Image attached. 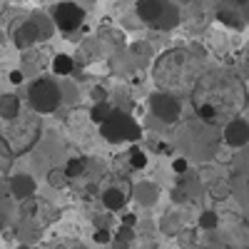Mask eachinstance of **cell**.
I'll list each match as a JSON object with an SVG mask.
<instances>
[{
  "label": "cell",
  "instance_id": "277c9868",
  "mask_svg": "<svg viewBox=\"0 0 249 249\" xmlns=\"http://www.w3.org/2000/svg\"><path fill=\"white\" fill-rule=\"evenodd\" d=\"M150 112H152L160 122L172 124V122H177L179 115H182V102H179V97L172 95V92H155V95L150 97Z\"/></svg>",
  "mask_w": 249,
  "mask_h": 249
},
{
  "label": "cell",
  "instance_id": "4dcf8cb0",
  "mask_svg": "<svg viewBox=\"0 0 249 249\" xmlns=\"http://www.w3.org/2000/svg\"><path fill=\"white\" fill-rule=\"evenodd\" d=\"M247 187H249V177H247Z\"/></svg>",
  "mask_w": 249,
  "mask_h": 249
},
{
  "label": "cell",
  "instance_id": "9a60e30c",
  "mask_svg": "<svg viewBox=\"0 0 249 249\" xmlns=\"http://www.w3.org/2000/svg\"><path fill=\"white\" fill-rule=\"evenodd\" d=\"M72 70H75V60H72L70 55L60 53V55L53 57V72H55L57 77H68V75H72Z\"/></svg>",
  "mask_w": 249,
  "mask_h": 249
},
{
  "label": "cell",
  "instance_id": "cb8c5ba5",
  "mask_svg": "<svg viewBox=\"0 0 249 249\" xmlns=\"http://www.w3.org/2000/svg\"><path fill=\"white\" fill-rule=\"evenodd\" d=\"M120 224H124V227H135V224H137V214H122Z\"/></svg>",
  "mask_w": 249,
  "mask_h": 249
},
{
  "label": "cell",
  "instance_id": "d6986e66",
  "mask_svg": "<svg viewBox=\"0 0 249 249\" xmlns=\"http://www.w3.org/2000/svg\"><path fill=\"white\" fill-rule=\"evenodd\" d=\"M217 227H219V217H217V212L207 210V212L199 214V230H204V232H214Z\"/></svg>",
  "mask_w": 249,
  "mask_h": 249
},
{
  "label": "cell",
  "instance_id": "7a4b0ae2",
  "mask_svg": "<svg viewBox=\"0 0 249 249\" xmlns=\"http://www.w3.org/2000/svg\"><path fill=\"white\" fill-rule=\"evenodd\" d=\"M28 100H30V107L35 112L50 115V112H55L62 105V88L50 77H40V80H35L30 85Z\"/></svg>",
  "mask_w": 249,
  "mask_h": 249
},
{
  "label": "cell",
  "instance_id": "f546056e",
  "mask_svg": "<svg viewBox=\"0 0 249 249\" xmlns=\"http://www.w3.org/2000/svg\"><path fill=\"white\" fill-rule=\"evenodd\" d=\"M247 75H249V62H247Z\"/></svg>",
  "mask_w": 249,
  "mask_h": 249
},
{
  "label": "cell",
  "instance_id": "484cf974",
  "mask_svg": "<svg viewBox=\"0 0 249 249\" xmlns=\"http://www.w3.org/2000/svg\"><path fill=\"white\" fill-rule=\"evenodd\" d=\"M242 10V18H244V23H249V0H247V3L239 8Z\"/></svg>",
  "mask_w": 249,
  "mask_h": 249
},
{
  "label": "cell",
  "instance_id": "7c38bea8",
  "mask_svg": "<svg viewBox=\"0 0 249 249\" xmlns=\"http://www.w3.org/2000/svg\"><path fill=\"white\" fill-rule=\"evenodd\" d=\"M33 25H35V30H37V37L40 40H50L53 35H55V23H53V18L48 15V13H33Z\"/></svg>",
  "mask_w": 249,
  "mask_h": 249
},
{
  "label": "cell",
  "instance_id": "ffe728a7",
  "mask_svg": "<svg viewBox=\"0 0 249 249\" xmlns=\"http://www.w3.org/2000/svg\"><path fill=\"white\" fill-rule=\"evenodd\" d=\"M127 155H130V167L132 170H144V167H147V152H144V150L132 147Z\"/></svg>",
  "mask_w": 249,
  "mask_h": 249
},
{
  "label": "cell",
  "instance_id": "2e32d148",
  "mask_svg": "<svg viewBox=\"0 0 249 249\" xmlns=\"http://www.w3.org/2000/svg\"><path fill=\"white\" fill-rule=\"evenodd\" d=\"M62 172L68 175V179H75V177H82L88 172V160L85 157H70L65 162V167H62Z\"/></svg>",
  "mask_w": 249,
  "mask_h": 249
},
{
  "label": "cell",
  "instance_id": "3957f363",
  "mask_svg": "<svg viewBox=\"0 0 249 249\" xmlns=\"http://www.w3.org/2000/svg\"><path fill=\"white\" fill-rule=\"evenodd\" d=\"M50 18L60 33H75L85 23V8L80 3H72V0H62V3L53 5Z\"/></svg>",
  "mask_w": 249,
  "mask_h": 249
},
{
  "label": "cell",
  "instance_id": "5bb4252c",
  "mask_svg": "<svg viewBox=\"0 0 249 249\" xmlns=\"http://www.w3.org/2000/svg\"><path fill=\"white\" fill-rule=\"evenodd\" d=\"M20 115V97L8 92V95H0V117L3 120H15Z\"/></svg>",
  "mask_w": 249,
  "mask_h": 249
},
{
  "label": "cell",
  "instance_id": "8992f818",
  "mask_svg": "<svg viewBox=\"0 0 249 249\" xmlns=\"http://www.w3.org/2000/svg\"><path fill=\"white\" fill-rule=\"evenodd\" d=\"M37 192V182L33 175H25V172H18L10 177V195L20 202H25V199H33Z\"/></svg>",
  "mask_w": 249,
  "mask_h": 249
},
{
  "label": "cell",
  "instance_id": "ba28073f",
  "mask_svg": "<svg viewBox=\"0 0 249 249\" xmlns=\"http://www.w3.org/2000/svg\"><path fill=\"white\" fill-rule=\"evenodd\" d=\"M160 192H162L160 184H155L150 179H142V182H137L132 187V197H135V202L140 207H155L160 202Z\"/></svg>",
  "mask_w": 249,
  "mask_h": 249
},
{
  "label": "cell",
  "instance_id": "30bf717a",
  "mask_svg": "<svg viewBox=\"0 0 249 249\" xmlns=\"http://www.w3.org/2000/svg\"><path fill=\"white\" fill-rule=\"evenodd\" d=\"M124 204H127V195H124L120 187H107V190L102 192V207H105L107 212H122Z\"/></svg>",
  "mask_w": 249,
  "mask_h": 249
},
{
  "label": "cell",
  "instance_id": "e0dca14e",
  "mask_svg": "<svg viewBox=\"0 0 249 249\" xmlns=\"http://www.w3.org/2000/svg\"><path fill=\"white\" fill-rule=\"evenodd\" d=\"M112 112H115V107L110 105L107 100H102V102H95V105H92V110H90V120H92L95 124H102V122H107V120H110Z\"/></svg>",
  "mask_w": 249,
  "mask_h": 249
},
{
  "label": "cell",
  "instance_id": "f1b7e54d",
  "mask_svg": "<svg viewBox=\"0 0 249 249\" xmlns=\"http://www.w3.org/2000/svg\"><path fill=\"white\" fill-rule=\"evenodd\" d=\"M18 249H30V247H25V244H20V247H18Z\"/></svg>",
  "mask_w": 249,
  "mask_h": 249
},
{
  "label": "cell",
  "instance_id": "8fae6325",
  "mask_svg": "<svg viewBox=\"0 0 249 249\" xmlns=\"http://www.w3.org/2000/svg\"><path fill=\"white\" fill-rule=\"evenodd\" d=\"M177 25H179V8L170 0V5L164 8V13L160 15V20H157L152 28H155V30H162V33H170V30H175Z\"/></svg>",
  "mask_w": 249,
  "mask_h": 249
},
{
  "label": "cell",
  "instance_id": "603a6c76",
  "mask_svg": "<svg viewBox=\"0 0 249 249\" xmlns=\"http://www.w3.org/2000/svg\"><path fill=\"white\" fill-rule=\"evenodd\" d=\"M172 170H175V175H187V170H190V162L179 157V160L172 162Z\"/></svg>",
  "mask_w": 249,
  "mask_h": 249
},
{
  "label": "cell",
  "instance_id": "d4e9b609",
  "mask_svg": "<svg viewBox=\"0 0 249 249\" xmlns=\"http://www.w3.org/2000/svg\"><path fill=\"white\" fill-rule=\"evenodd\" d=\"M10 82H13V85H20V82H23V72L13 70V72H10Z\"/></svg>",
  "mask_w": 249,
  "mask_h": 249
},
{
  "label": "cell",
  "instance_id": "4316f807",
  "mask_svg": "<svg viewBox=\"0 0 249 249\" xmlns=\"http://www.w3.org/2000/svg\"><path fill=\"white\" fill-rule=\"evenodd\" d=\"M232 3H234V5H237V8H242V5H244V3H247V0H232Z\"/></svg>",
  "mask_w": 249,
  "mask_h": 249
},
{
  "label": "cell",
  "instance_id": "5b68a950",
  "mask_svg": "<svg viewBox=\"0 0 249 249\" xmlns=\"http://www.w3.org/2000/svg\"><path fill=\"white\" fill-rule=\"evenodd\" d=\"M224 142L230 144V147H234V150L249 144V122L244 117L230 120V122H227V127H224Z\"/></svg>",
  "mask_w": 249,
  "mask_h": 249
},
{
  "label": "cell",
  "instance_id": "52a82bcc",
  "mask_svg": "<svg viewBox=\"0 0 249 249\" xmlns=\"http://www.w3.org/2000/svg\"><path fill=\"white\" fill-rule=\"evenodd\" d=\"M167 5H170V0H137V3H135V13H137V18L142 20V23L155 25Z\"/></svg>",
  "mask_w": 249,
  "mask_h": 249
},
{
  "label": "cell",
  "instance_id": "ac0fdd59",
  "mask_svg": "<svg viewBox=\"0 0 249 249\" xmlns=\"http://www.w3.org/2000/svg\"><path fill=\"white\" fill-rule=\"evenodd\" d=\"M132 242H135V227H124V224H120V230H117L115 237H112L115 249H130Z\"/></svg>",
  "mask_w": 249,
  "mask_h": 249
},
{
  "label": "cell",
  "instance_id": "9c48e42d",
  "mask_svg": "<svg viewBox=\"0 0 249 249\" xmlns=\"http://www.w3.org/2000/svg\"><path fill=\"white\" fill-rule=\"evenodd\" d=\"M37 30H35V25H33V20L28 18L25 23H20L18 28H15V33H13V43H15V48L18 50H28V48H33L35 43H37Z\"/></svg>",
  "mask_w": 249,
  "mask_h": 249
},
{
  "label": "cell",
  "instance_id": "7402d4cb",
  "mask_svg": "<svg viewBox=\"0 0 249 249\" xmlns=\"http://www.w3.org/2000/svg\"><path fill=\"white\" fill-rule=\"evenodd\" d=\"M112 232L107 230V227H97V230H95V234H92V239L97 242V244H112Z\"/></svg>",
  "mask_w": 249,
  "mask_h": 249
},
{
  "label": "cell",
  "instance_id": "4fadbf2b",
  "mask_svg": "<svg viewBox=\"0 0 249 249\" xmlns=\"http://www.w3.org/2000/svg\"><path fill=\"white\" fill-rule=\"evenodd\" d=\"M217 20L224 23L227 28H232V30H242L244 28V18H242L239 8H219L217 10Z\"/></svg>",
  "mask_w": 249,
  "mask_h": 249
},
{
  "label": "cell",
  "instance_id": "44dd1931",
  "mask_svg": "<svg viewBox=\"0 0 249 249\" xmlns=\"http://www.w3.org/2000/svg\"><path fill=\"white\" fill-rule=\"evenodd\" d=\"M217 105H212V102H202V105H197V115H199V120H204V122H214L217 120Z\"/></svg>",
  "mask_w": 249,
  "mask_h": 249
},
{
  "label": "cell",
  "instance_id": "83f0119b",
  "mask_svg": "<svg viewBox=\"0 0 249 249\" xmlns=\"http://www.w3.org/2000/svg\"><path fill=\"white\" fill-rule=\"evenodd\" d=\"M3 227H5V219H3V214H0V230H3Z\"/></svg>",
  "mask_w": 249,
  "mask_h": 249
},
{
  "label": "cell",
  "instance_id": "6da1fadb",
  "mask_svg": "<svg viewBox=\"0 0 249 249\" xmlns=\"http://www.w3.org/2000/svg\"><path fill=\"white\" fill-rule=\"evenodd\" d=\"M100 135L112 144H124V142H137L142 137V127L132 115L115 110L107 122L100 124Z\"/></svg>",
  "mask_w": 249,
  "mask_h": 249
}]
</instances>
